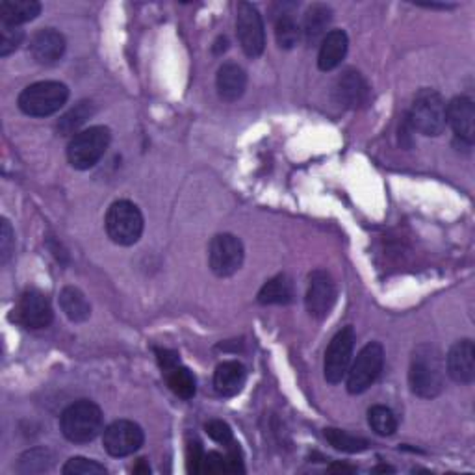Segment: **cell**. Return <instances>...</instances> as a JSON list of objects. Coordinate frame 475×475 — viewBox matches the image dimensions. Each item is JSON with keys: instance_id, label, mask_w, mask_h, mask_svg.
<instances>
[{"instance_id": "obj_1", "label": "cell", "mask_w": 475, "mask_h": 475, "mask_svg": "<svg viewBox=\"0 0 475 475\" xmlns=\"http://www.w3.org/2000/svg\"><path fill=\"white\" fill-rule=\"evenodd\" d=\"M446 364L439 348L422 344L412 351L409 368V385L414 395L433 399L444 390Z\"/></svg>"}, {"instance_id": "obj_2", "label": "cell", "mask_w": 475, "mask_h": 475, "mask_svg": "<svg viewBox=\"0 0 475 475\" xmlns=\"http://www.w3.org/2000/svg\"><path fill=\"white\" fill-rule=\"evenodd\" d=\"M104 416L97 403L80 399L69 405L60 416V429L73 444L93 442L103 433Z\"/></svg>"}, {"instance_id": "obj_3", "label": "cell", "mask_w": 475, "mask_h": 475, "mask_svg": "<svg viewBox=\"0 0 475 475\" xmlns=\"http://www.w3.org/2000/svg\"><path fill=\"white\" fill-rule=\"evenodd\" d=\"M409 123L424 136H441L448 126V104L442 95L429 88L418 91L409 111Z\"/></svg>"}, {"instance_id": "obj_4", "label": "cell", "mask_w": 475, "mask_h": 475, "mask_svg": "<svg viewBox=\"0 0 475 475\" xmlns=\"http://www.w3.org/2000/svg\"><path fill=\"white\" fill-rule=\"evenodd\" d=\"M69 99V88L56 80L35 82L19 95V108L30 118H49L60 111Z\"/></svg>"}, {"instance_id": "obj_5", "label": "cell", "mask_w": 475, "mask_h": 475, "mask_svg": "<svg viewBox=\"0 0 475 475\" xmlns=\"http://www.w3.org/2000/svg\"><path fill=\"white\" fill-rule=\"evenodd\" d=\"M108 238L123 247L134 245L143 234V214L140 208L130 201H116L106 212L104 219Z\"/></svg>"}, {"instance_id": "obj_6", "label": "cell", "mask_w": 475, "mask_h": 475, "mask_svg": "<svg viewBox=\"0 0 475 475\" xmlns=\"http://www.w3.org/2000/svg\"><path fill=\"white\" fill-rule=\"evenodd\" d=\"M111 134L106 126H89L73 136L67 147V160L74 169H91L101 162L110 147Z\"/></svg>"}, {"instance_id": "obj_7", "label": "cell", "mask_w": 475, "mask_h": 475, "mask_svg": "<svg viewBox=\"0 0 475 475\" xmlns=\"http://www.w3.org/2000/svg\"><path fill=\"white\" fill-rule=\"evenodd\" d=\"M385 366V349L379 341H370L360 349L355 363L348 372V392L363 394L366 392L381 375Z\"/></svg>"}, {"instance_id": "obj_8", "label": "cell", "mask_w": 475, "mask_h": 475, "mask_svg": "<svg viewBox=\"0 0 475 475\" xmlns=\"http://www.w3.org/2000/svg\"><path fill=\"white\" fill-rule=\"evenodd\" d=\"M236 34L241 50L249 58H258L265 49L264 19L251 3H240L236 10Z\"/></svg>"}, {"instance_id": "obj_9", "label": "cell", "mask_w": 475, "mask_h": 475, "mask_svg": "<svg viewBox=\"0 0 475 475\" xmlns=\"http://www.w3.org/2000/svg\"><path fill=\"white\" fill-rule=\"evenodd\" d=\"M243 258V243L238 236L223 233L212 238L211 249H208V262H211V270L218 277L234 275L241 268Z\"/></svg>"}, {"instance_id": "obj_10", "label": "cell", "mask_w": 475, "mask_h": 475, "mask_svg": "<svg viewBox=\"0 0 475 475\" xmlns=\"http://www.w3.org/2000/svg\"><path fill=\"white\" fill-rule=\"evenodd\" d=\"M355 349V331L353 327H344L334 334L326 351V379L331 385H338L348 377L351 356Z\"/></svg>"}, {"instance_id": "obj_11", "label": "cell", "mask_w": 475, "mask_h": 475, "mask_svg": "<svg viewBox=\"0 0 475 475\" xmlns=\"http://www.w3.org/2000/svg\"><path fill=\"white\" fill-rule=\"evenodd\" d=\"M145 442L143 429L130 420H116L104 429L103 444L111 457H128L142 449Z\"/></svg>"}, {"instance_id": "obj_12", "label": "cell", "mask_w": 475, "mask_h": 475, "mask_svg": "<svg viewBox=\"0 0 475 475\" xmlns=\"http://www.w3.org/2000/svg\"><path fill=\"white\" fill-rule=\"evenodd\" d=\"M13 312H15L13 314L15 319L30 331L47 329L54 319V310H52L50 301L40 290H27L21 295V299H19Z\"/></svg>"}, {"instance_id": "obj_13", "label": "cell", "mask_w": 475, "mask_h": 475, "mask_svg": "<svg viewBox=\"0 0 475 475\" xmlns=\"http://www.w3.org/2000/svg\"><path fill=\"white\" fill-rule=\"evenodd\" d=\"M336 303V284L333 277L323 272L316 270L309 277V290L305 297L307 310L312 318L323 319L327 318Z\"/></svg>"}, {"instance_id": "obj_14", "label": "cell", "mask_w": 475, "mask_h": 475, "mask_svg": "<svg viewBox=\"0 0 475 475\" xmlns=\"http://www.w3.org/2000/svg\"><path fill=\"white\" fill-rule=\"evenodd\" d=\"M448 373L455 383L470 385L475 379V346L471 340H461L453 344L448 356Z\"/></svg>"}, {"instance_id": "obj_15", "label": "cell", "mask_w": 475, "mask_h": 475, "mask_svg": "<svg viewBox=\"0 0 475 475\" xmlns=\"http://www.w3.org/2000/svg\"><path fill=\"white\" fill-rule=\"evenodd\" d=\"M448 125L453 128L455 136L466 147L475 140V106L468 97H455L448 104Z\"/></svg>"}, {"instance_id": "obj_16", "label": "cell", "mask_w": 475, "mask_h": 475, "mask_svg": "<svg viewBox=\"0 0 475 475\" xmlns=\"http://www.w3.org/2000/svg\"><path fill=\"white\" fill-rule=\"evenodd\" d=\"M65 37L54 28H43L35 32L30 42L32 58L42 65H52L60 62L65 54Z\"/></svg>"}, {"instance_id": "obj_17", "label": "cell", "mask_w": 475, "mask_h": 475, "mask_svg": "<svg viewBox=\"0 0 475 475\" xmlns=\"http://www.w3.org/2000/svg\"><path fill=\"white\" fill-rule=\"evenodd\" d=\"M334 95L336 101L346 108H358L368 103L370 88L363 74L355 69H348L344 71V74H340V79L336 80Z\"/></svg>"}, {"instance_id": "obj_18", "label": "cell", "mask_w": 475, "mask_h": 475, "mask_svg": "<svg viewBox=\"0 0 475 475\" xmlns=\"http://www.w3.org/2000/svg\"><path fill=\"white\" fill-rule=\"evenodd\" d=\"M349 49L348 34L344 30H331L321 40L319 52H318V67L321 71H333L336 69L341 60L346 58Z\"/></svg>"}, {"instance_id": "obj_19", "label": "cell", "mask_w": 475, "mask_h": 475, "mask_svg": "<svg viewBox=\"0 0 475 475\" xmlns=\"http://www.w3.org/2000/svg\"><path fill=\"white\" fill-rule=\"evenodd\" d=\"M216 86L219 97L226 103H236L247 88V73L238 64L226 62L219 67Z\"/></svg>"}, {"instance_id": "obj_20", "label": "cell", "mask_w": 475, "mask_h": 475, "mask_svg": "<svg viewBox=\"0 0 475 475\" xmlns=\"http://www.w3.org/2000/svg\"><path fill=\"white\" fill-rule=\"evenodd\" d=\"M333 21V10L327 4H312L303 17L301 35L309 47L319 43L327 35V28Z\"/></svg>"}, {"instance_id": "obj_21", "label": "cell", "mask_w": 475, "mask_h": 475, "mask_svg": "<svg viewBox=\"0 0 475 475\" xmlns=\"http://www.w3.org/2000/svg\"><path fill=\"white\" fill-rule=\"evenodd\" d=\"M245 381L247 372L238 360H226V363H221L214 372V388L223 397H233L240 394Z\"/></svg>"}, {"instance_id": "obj_22", "label": "cell", "mask_w": 475, "mask_h": 475, "mask_svg": "<svg viewBox=\"0 0 475 475\" xmlns=\"http://www.w3.org/2000/svg\"><path fill=\"white\" fill-rule=\"evenodd\" d=\"M42 13L37 0H3L0 3V23L21 27Z\"/></svg>"}, {"instance_id": "obj_23", "label": "cell", "mask_w": 475, "mask_h": 475, "mask_svg": "<svg viewBox=\"0 0 475 475\" xmlns=\"http://www.w3.org/2000/svg\"><path fill=\"white\" fill-rule=\"evenodd\" d=\"M294 299V284L288 275H277L264 284L258 292L260 305H287Z\"/></svg>"}, {"instance_id": "obj_24", "label": "cell", "mask_w": 475, "mask_h": 475, "mask_svg": "<svg viewBox=\"0 0 475 475\" xmlns=\"http://www.w3.org/2000/svg\"><path fill=\"white\" fill-rule=\"evenodd\" d=\"M60 307L64 314L74 321V323H82L91 316V305L86 299V295L74 287H65L60 294Z\"/></svg>"}, {"instance_id": "obj_25", "label": "cell", "mask_w": 475, "mask_h": 475, "mask_svg": "<svg viewBox=\"0 0 475 475\" xmlns=\"http://www.w3.org/2000/svg\"><path fill=\"white\" fill-rule=\"evenodd\" d=\"M164 375H165V381H167L169 390L173 392L177 397H180V399H192L195 395V392H197L195 377H194V373L189 372L188 368L177 364L173 368L165 370Z\"/></svg>"}, {"instance_id": "obj_26", "label": "cell", "mask_w": 475, "mask_h": 475, "mask_svg": "<svg viewBox=\"0 0 475 475\" xmlns=\"http://www.w3.org/2000/svg\"><path fill=\"white\" fill-rule=\"evenodd\" d=\"M93 116V104L88 101L79 103L74 108H71L65 116L58 121V132L62 136L79 134V128Z\"/></svg>"}, {"instance_id": "obj_27", "label": "cell", "mask_w": 475, "mask_h": 475, "mask_svg": "<svg viewBox=\"0 0 475 475\" xmlns=\"http://www.w3.org/2000/svg\"><path fill=\"white\" fill-rule=\"evenodd\" d=\"M326 439L327 442L338 449V451H346V453H360V451H366L370 442L366 439H360V436H355V434H349L346 431L341 429H334V427H329L326 429Z\"/></svg>"}, {"instance_id": "obj_28", "label": "cell", "mask_w": 475, "mask_h": 475, "mask_svg": "<svg viewBox=\"0 0 475 475\" xmlns=\"http://www.w3.org/2000/svg\"><path fill=\"white\" fill-rule=\"evenodd\" d=\"M52 453L45 448H34L21 455L17 470L21 473H43L52 468Z\"/></svg>"}, {"instance_id": "obj_29", "label": "cell", "mask_w": 475, "mask_h": 475, "mask_svg": "<svg viewBox=\"0 0 475 475\" xmlns=\"http://www.w3.org/2000/svg\"><path fill=\"white\" fill-rule=\"evenodd\" d=\"M275 37H277V43L280 49H294L299 42V37H301V28L297 27L295 23V19L287 13V11H282L277 19V23H275Z\"/></svg>"}, {"instance_id": "obj_30", "label": "cell", "mask_w": 475, "mask_h": 475, "mask_svg": "<svg viewBox=\"0 0 475 475\" xmlns=\"http://www.w3.org/2000/svg\"><path fill=\"white\" fill-rule=\"evenodd\" d=\"M368 422L379 436H392L397 431V418L392 409L385 405L372 407L368 410Z\"/></svg>"}, {"instance_id": "obj_31", "label": "cell", "mask_w": 475, "mask_h": 475, "mask_svg": "<svg viewBox=\"0 0 475 475\" xmlns=\"http://www.w3.org/2000/svg\"><path fill=\"white\" fill-rule=\"evenodd\" d=\"M65 475H104L108 470L104 464L91 461L86 457H73L62 468Z\"/></svg>"}, {"instance_id": "obj_32", "label": "cell", "mask_w": 475, "mask_h": 475, "mask_svg": "<svg viewBox=\"0 0 475 475\" xmlns=\"http://www.w3.org/2000/svg\"><path fill=\"white\" fill-rule=\"evenodd\" d=\"M25 40V32L21 27L3 25L0 23V56H10L19 49Z\"/></svg>"}, {"instance_id": "obj_33", "label": "cell", "mask_w": 475, "mask_h": 475, "mask_svg": "<svg viewBox=\"0 0 475 475\" xmlns=\"http://www.w3.org/2000/svg\"><path fill=\"white\" fill-rule=\"evenodd\" d=\"M208 436L218 444H223V446H233L234 444V434H233V429L229 427V424H225L223 420H211L206 425H204Z\"/></svg>"}, {"instance_id": "obj_34", "label": "cell", "mask_w": 475, "mask_h": 475, "mask_svg": "<svg viewBox=\"0 0 475 475\" xmlns=\"http://www.w3.org/2000/svg\"><path fill=\"white\" fill-rule=\"evenodd\" d=\"M15 247V234L8 219H3V231H0V258L6 264L13 253Z\"/></svg>"}, {"instance_id": "obj_35", "label": "cell", "mask_w": 475, "mask_h": 475, "mask_svg": "<svg viewBox=\"0 0 475 475\" xmlns=\"http://www.w3.org/2000/svg\"><path fill=\"white\" fill-rule=\"evenodd\" d=\"M204 461V451L199 442H189L188 446V470L194 473H201Z\"/></svg>"}, {"instance_id": "obj_36", "label": "cell", "mask_w": 475, "mask_h": 475, "mask_svg": "<svg viewBox=\"0 0 475 475\" xmlns=\"http://www.w3.org/2000/svg\"><path fill=\"white\" fill-rule=\"evenodd\" d=\"M157 358H158V364L160 368L165 372L169 368H173L177 364H180V356L177 351H171V349H162V348H157Z\"/></svg>"}, {"instance_id": "obj_37", "label": "cell", "mask_w": 475, "mask_h": 475, "mask_svg": "<svg viewBox=\"0 0 475 475\" xmlns=\"http://www.w3.org/2000/svg\"><path fill=\"white\" fill-rule=\"evenodd\" d=\"M226 49H229V42H226V37H219V40L216 42V47H214V52L216 54H221V52H225Z\"/></svg>"}, {"instance_id": "obj_38", "label": "cell", "mask_w": 475, "mask_h": 475, "mask_svg": "<svg viewBox=\"0 0 475 475\" xmlns=\"http://www.w3.org/2000/svg\"><path fill=\"white\" fill-rule=\"evenodd\" d=\"M134 471H136V473H140V471L149 473V471H150V468H149V466L143 463V459H142V461H140V466H138V468H134Z\"/></svg>"}]
</instances>
